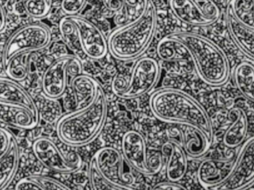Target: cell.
<instances>
[{"label": "cell", "instance_id": "cell-4", "mask_svg": "<svg viewBox=\"0 0 254 190\" xmlns=\"http://www.w3.org/2000/svg\"><path fill=\"white\" fill-rule=\"evenodd\" d=\"M157 10L152 0L138 20L112 31L107 39L109 52L121 61L138 59L149 47L156 31Z\"/></svg>", "mask_w": 254, "mask_h": 190}, {"label": "cell", "instance_id": "cell-11", "mask_svg": "<svg viewBox=\"0 0 254 190\" xmlns=\"http://www.w3.org/2000/svg\"><path fill=\"white\" fill-rule=\"evenodd\" d=\"M97 167L104 179L119 190H133L134 176L127 175L124 167L123 154L116 148L106 146L93 155Z\"/></svg>", "mask_w": 254, "mask_h": 190}, {"label": "cell", "instance_id": "cell-17", "mask_svg": "<svg viewBox=\"0 0 254 190\" xmlns=\"http://www.w3.org/2000/svg\"><path fill=\"white\" fill-rule=\"evenodd\" d=\"M225 19L228 32L236 46L244 55L254 61V25L239 20L228 6Z\"/></svg>", "mask_w": 254, "mask_h": 190}, {"label": "cell", "instance_id": "cell-28", "mask_svg": "<svg viewBox=\"0 0 254 190\" xmlns=\"http://www.w3.org/2000/svg\"><path fill=\"white\" fill-rule=\"evenodd\" d=\"M25 12L31 17L42 19L46 17L52 7L50 0H22Z\"/></svg>", "mask_w": 254, "mask_h": 190}, {"label": "cell", "instance_id": "cell-22", "mask_svg": "<svg viewBox=\"0 0 254 190\" xmlns=\"http://www.w3.org/2000/svg\"><path fill=\"white\" fill-rule=\"evenodd\" d=\"M19 162V149L13 136L7 153L0 158V190L7 188L17 171Z\"/></svg>", "mask_w": 254, "mask_h": 190}, {"label": "cell", "instance_id": "cell-29", "mask_svg": "<svg viewBox=\"0 0 254 190\" xmlns=\"http://www.w3.org/2000/svg\"><path fill=\"white\" fill-rule=\"evenodd\" d=\"M89 180L91 188L95 190H119L117 188L113 186V185L107 182L104 176L101 174L98 167H97L96 163H95V158L92 157L89 162Z\"/></svg>", "mask_w": 254, "mask_h": 190}, {"label": "cell", "instance_id": "cell-6", "mask_svg": "<svg viewBox=\"0 0 254 190\" xmlns=\"http://www.w3.org/2000/svg\"><path fill=\"white\" fill-rule=\"evenodd\" d=\"M83 72L81 61L72 55H63L53 61L42 77L43 93L51 100L61 98L66 92L68 77Z\"/></svg>", "mask_w": 254, "mask_h": 190}, {"label": "cell", "instance_id": "cell-37", "mask_svg": "<svg viewBox=\"0 0 254 190\" xmlns=\"http://www.w3.org/2000/svg\"><path fill=\"white\" fill-rule=\"evenodd\" d=\"M0 61H1V58H0Z\"/></svg>", "mask_w": 254, "mask_h": 190}, {"label": "cell", "instance_id": "cell-32", "mask_svg": "<svg viewBox=\"0 0 254 190\" xmlns=\"http://www.w3.org/2000/svg\"><path fill=\"white\" fill-rule=\"evenodd\" d=\"M13 137V134L8 130L0 127V158L7 153Z\"/></svg>", "mask_w": 254, "mask_h": 190}, {"label": "cell", "instance_id": "cell-3", "mask_svg": "<svg viewBox=\"0 0 254 190\" xmlns=\"http://www.w3.org/2000/svg\"><path fill=\"white\" fill-rule=\"evenodd\" d=\"M182 42L189 52L200 78L213 86L225 84L230 77V64L224 51L209 39L191 32L170 34Z\"/></svg>", "mask_w": 254, "mask_h": 190}, {"label": "cell", "instance_id": "cell-2", "mask_svg": "<svg viewBox=\"0 0 254 190\" xmlns=\"http://www.w3.org/2000/svg\"><path fill=\"white\" fill-rule=\"evenodd\" d=\"M107 117V97L101 86L93 100L60 118L56 124L58 138L74 147L89 144L101 134Z\"/></svg>", "mask_w": 254, "mask_h": 190}, {"label": "cell", "instance_id": "cell-36", "mask_svg": "<svg viewBox=\"0 0 254 190\" xmlns=\"http://www.w3.org/2000/svg\"><path fill=\"white\" fill-rule=\"evenodd\" d=\"M6 22H7V19H6L5 10L0 4V32L4 31L6 27Z\"/></svg>", "mask_w": 254, "mask_h": 190}, {"label": "cell", "instance_id": "cell-24", "mask_svg": "<svg viewBox=\"0 0 254 190\" xmlns=\"http://www.w3.org/2000/svg\"><path fill=\"white\" fill-rule=\"evenodd\" d=\"M31 53H24L14 57L6 65L7 77L17 82L23 81L28 77Z\"/></svg>", "mask_w": 254, "mask_h": 190}, {"label": "cell", "instance_id": "cell-13", "mask_svg": "<svg viewBox=\"0 0 254 190\" xmlns=\"http://www.w3.org/2000/svg\"><path fill=\"white\" fill-rule=\"evenodd\" d=\"M230 177L216 188L223 190H246L254 184V137L243 143Z\"/></svg>", "mask_w": 254, "mask_h": 190}, {"label": "cell", "instance_id": "cell-34", "mask_svg": "<svg viewBox=\"0 0 254 190\" xmlns=\"http://www.w3.org/2000/svg\"><path fill=\"white\" fill-rule=\"evenodd\" d=\"M153 190H186V188L182 186L178 182H172L169 180V182H160V183L156 184L155 186L152 188Z\"/></svg>", "mask_w": 254, "mask_h": 190}, {"label": "cell", "instance_id": "cell-25", "mask_svg": "<svg viewBox=\"0 0 254 190\" xmlns=\"http://www.w3.org/2000/svg\"><path fill=\"white\" fill-rule=\"evenodd\" d=\"M123 10L121 25L131 23L142 17L147 10L150 0H122Z\"/></svg>", "mask_w": 254, "mask_h": 190}, {"label": "cell", "instance_id": "cell-1", "mask_svg": "<svg viewBox=\"0 0 254 190\" xmlns=\"http://www.w3.org/2000/svg\"><path fill=\"white\" fill-rule=\"evenodd\" d=\"M149 107L159 121L197 127L213 141V124L208 113L186 92L171 88L159 89L151 95Z\"/></svg>", "mask_w": 254, "mask_h": 190}, {"label": "cell", "instance_id": "cell-19", "mask_svg": "<svg viewBox=\"0 0 254 190\" xmlns=\"http://www.w3.org/2000/svg\"><path fill=\"white\" fill-rule=\"evenodd\" d=\"M183 148L187 155L193 158L204 156L210 149L212 142L207 136L197 127L185 125Z\"/></svg>", "mask_w": 254, "mask_h": 190}, {"label": "cell", "instance_id": "cell-18", "mask_svg": "<svg viewBox=\"0 0 254 190\" xmlns=\"http://www.w3.org/2000/svg\"><path fill=\"white\" fill-rule=\"evenodd\" d=\"M231 124L223 136V143L227 147L234 149L243 144L248 134V117L244 109L234 107L228 112Z\"/></svg>", "mask_w": 254, "mask_h": 190}, {"label": "cell", "instance_id": "cell-9", "mask_svg": "<svg viewBox=\"0 0 254 190\" xmlns=\"http://www.w3.org/2000/svg\"><path fill=\"white\" fill-rule=\"evenodd\" d=\"M33 153L46 168L62 174L77 173L83 167V159L77 153L65 156L55 142L46 137H38L32 144Z\"/></svg>", "mask_w": 254, "mask_h": 190}, {"label": "cell", "instance_id": "cell-23", "mask_svg": "<svg viewBox=\"0 0 254 190\" xmlns=\"http://www.w3.org/2000/svg\"><path fill=\"white\" fill-rule=\"evenodd\" d=\"M234 83L240 93L254 103V65L243 62L236 66L234 71Z\"/></svg>", "mask_w": 254, "mask_h": 190}, {"label": "cell", "instance_id": "cell-16", "mask_svg": "<svg viewBox=\"0 0 254 190\" xmlns=\"http://www.w3.org/2000/svg\"><path fill=\"white\" fill-rule=\"evenodd\" d=\"M161 150L166 160L167 179L172 182H180L188 171V158L185 149L177 142L170 140L163 143Z\"/></svg>", "mask_w": 254, "mask_h": 190}, {"label": "cell", "instance_id": "cell-15", "mask_svg": "<svg viewBox=\"0 0 254 190\" xmlns=\"http://www.w3.org/2000/svg\"><path fill=\"white\" fill-rule=\"evenodd\" d=\"M234 161L231 159H206L198 169L200 185L207 189H216L226 182L234 168Z\"/></svg>", "mask_w": 254, "mask_h": 190}, {"label": "cell", "instance_id": "cell-33", "mask_svg": "<svg viewBox=\"0 0 254 190\" xmlns=\"http://www.w3.org/2000/svg\"><path fill=\"white\" fill-rule=\"evenodd\" d=\"M16 190H39L38 185L36 183L35 181L31 177V176L28 177L23 178L20 179L19 182L15 185Z\"/></svg>", "mask_w": 254, "mask_h": 190}, {"label": "cell", "instance_id": "cell-38", "mask_svg": "<svg viewBox=\"0 0 254 190\" xmlns=\"http://www.w3.org/2000/svg\"><path fill=\"white\" fill-rule=\"evenodd\" d=\"M50 1H52V0H50Z\"/></svg>", "mask_w": 254, "mask_h": 190}, {"label": "cell", "instance_id": "cell-21", "mask_svg": "<svg viewBox=\"0 0 254 190\" xmlns=\"http://www.w3.org/2000/svg\"><path fill=\"white\" fill-rule=\"evenodd\" d=\"M157 54L158 58L165 62L191 61L189 52L185 45L178 39L172 37L170 34L158 42Z\"/></svg>", "mask_w": 254, "mask_h": 190}, {"label": "cell", "instance_id": "cell-30", "mask_svg": "<svg viewBox=\"0 0 254 190\" xmlns=\"http://www.w3.org/2000/svg\"><path fill=\"white\" fill-rule=\"evenodd\" d=\"M31 177L38 185L40 190H67L70 189L68 186L64 185L62 182H59L56 179H52V178L47 177V176H37V175L31 176Z\"/></svg>", "mask_w": 254, "mask_h": 190}, {"label": "cell", "instance_id": "cell-35", "mask_svg": "<svg viewBox=\"0 0 254 190\" xmlns=\"http://www.w3.org/2000/svg\"><path fill=\"white\" fill-rule=\"evenodd\" d=\"M102 2L110 11H118L122 8V0H102Z\"/></svg>", "mask_w": 254, "mask_h": 190}, {"label": "cell", "instance_id": "cell-27", "mask_svg": "<svg viewBox=\"0 0 254 190\" xmlns=\"http://www.w3.org/2000/svg\"><path fill=\"white\" fill-rule=\"evenodd\" d=\"M228 7L239 20L254 25V0H231Z\"/></svg>", "mask_w": 254, "mask_h": 190}, {"label": "cell", "instance_id": "cell-5", "mask_svg": "<svg viewBox=\"0 0 254 190\" xmlns=\"http://www.w3.org/2000/svg\"><path fill=\"white\" fill-rule=\"evenodd\" d=\"M52 42L50 29L43 24L31 23L18 28L4 43L1 52L4 68L14 57L46 49Z\"/></svg>", "mask_w": 254, "mask_h": 190}, {"label": "cell", "instance_id": "cell-26", "mask_svg": "<svg viewBox=\"0 0 254 190\" xmlns=\"http://www.w3.org/2000/svg\"><path fill=\"white\" fill-rule=\"evenodd\" d=\"M59 31L67 47L74 52H81L75 25L68 15H65L60 21Z\"/></svg>", "mask_w": 254, "mask_h": 190}, {"label": "cell", "instance_id": "cell-14", "mask_svg": "<svg viewBox=\"0 0 254 190\" xmlns=\"http://www.w3.org/2000/svg\"><path fill=\"white\" fill-rule=\"evenodd\" d=\"M0 105L11 107L16 112L27 114L40 121V111L32 96L10 77H0Z\"/></svg>", "mask_w": 254, "mask_h": 190}, {"label": "cell", "instance_id": "cell-31", "mask_svg": "<svg viewBox=\"0 0 254 190\" xmlns=\"http://www.w3.org/2000/svg\"><path fill=\"white\" fill-rule=\"evenodd\" d=\"M86 3V0H62L61 8L66 15H78Z\"/></svg>", "mask_w": 254, "mask_h": 190}, {"label": "cell", "instance_id": "cell-8", "mask_svg": "<svg viewBox=\"0 0 254 190\" xmlns=\"http://www.w3.org/2000/svg\"><path fill=\"white\" fill-rule=\"evenodd\" d=\"M160 73L161 68L158 61L149 57L139 58L134 63L125 86L115 95L126 100L146 95L156 86Z\"/></svg>", "mask_w": 254, "mask_h": 190}, {"label": "cell", "instance_id": "cell-20", "mask_svg": "<svg viewBox=\"0 0 254 190\" xmlns=\"http://www.w3.org/2000/svg\"><path fill=\"white\" fill-rule=\"evenodd\" d=\"M101 86L95 78L83 73L72 77L71 87L75 100L76 108L83 107L93 100Z\"/></svg>", "mask_w": 254, "mask_h": 190}, {"label": "cell", "instance_id": "cell-7", "mask_svg": "<svg viewBox=\"0 0 254 190\" xmlns=\"http://www.w3.org/2000/svg\"><path fill=\"white\" fill-rule=\"evenodd\" d=\"M122 154L128 164L145 176L158 174L162 169V155L149 156L143 134L135 130L127 131L122 137Z\"/></svg>", "mask_w": 254, "mask_h": 190}, {"label": "cell", "instance_id": "cell-10", "mask_svg": "<svg viewBox=\"0 0 254 190\" xmlns=\"http://www.w3.org/2000/svg\"><path fill=\"white\" fill-rule=\"evenodd\" d=\"M170 9L181 22L192 26H208L221 16L220 8L211 0H169Z\"/></svg>", "mask_w": 254, "mask_h": 190}, {"label": "cell", "instance_id": "cell-12", "mask_svg": "<svg viewBox=\"0 0 254 190\" xmlns=\"http://www.w3.org/2000/svg\"><path fill=\"white\" fill-rule=\"evenodd\" d=\"M70 17L75 25L81 52L94 61L104 59L109 53V48L108 42L102 31L80 15H72Z\"/></svg>", "mask_w": 254, "mask_h": 190}]
</instances>
